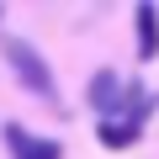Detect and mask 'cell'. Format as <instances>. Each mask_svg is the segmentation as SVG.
<instances>
[{
    "label": "cell",
    "instance_id": "cell-2",
    "mask_svg": "<svg viewBox=\"0 0 159 159\" xmlns=\"http://www.w3.org/2000/svg\"><path fill=\"white\" fill-rule=\"evenodd\" d=\"M0 138H6L11 159H64V143H53V138H32L21 122H6V127H0Z\"/></svg>",
    "mask_w": 159,
    "mask_h": 159
},
{
    "label": "cell",
    "instance_id": "cell-1",
    "mask_svg": "<svg viewBox=\"0 0 159 159\" xmlns=\"http://www.w3.org/2000/svg\"><path fill=\"white\" fill-rule=\"evenodd\" d=\"M0 58L11 64V74L21 80V90H32V96H37V101H48L53 111L64 106V96H58V74H53V64H48V58H43V53H37V48H32L27 37H11V32H6V37H0Z\"/></svg>",
    "mask_w": 159,
    "mask_h": 159
},
{
    "label": "cell",
    "instance_id": "cell-3",
    "mask_svg": "<svg viewBox=\"0 0 159 159\" xmlns=\"http://www.w3.org/2000/svg\"><path fill=\"white\" fill-rule=\"evenodd\" d=\"M117 96H122V85H117V74H111V69H96V74H90V85H85V101L96 106V122L117 111Z\"/></svg>",
    "mask_w": 159,
    "mask_h": 159
},
{
    "label": "cell",
    "instance_id": "cell-6",
    "mask_svg": "<svg viewBox=\"0 0 159 159\" xmlns=\"http://www.w3.org/2000/svg\"><path fill=\"white\" fill-rule=\"evenodd\" d=\"M0 21H6V11H0Z\"/></svg>",
    "mask_w": 159,
    "mask_h": 159
},
{
    "label": "cell",
    "instance_id": "cell-4",
    "mask_svg": "<svg viewBox=\"0 0 159 159\" xmlns=\"http://www.w3.org/2000/svg\"><path fill=\"white\" fill-rule=\"evenodd\" d=\"M133 27H138V58H159V6H138L133 11Z\"/></svg>",
    "mask_w": 159,
    "mask_h": 159
},
{
    "label": "cell",
    "instance_id": "cell-5",
    "mask_svg": "<svg viewBox=\"0 0 159 159\" xmlns=\"http://www.w3.org/2000/svg\"><path fill=\"white\" fill-rule=\"evenodd\" d=\"M96 138H101L106 148H133V143L143 138V127L127 122V117H101V122H96Z\"/></svg>",
    "mask_w": 159,
    "mask_h": 159
}]
</instances>
